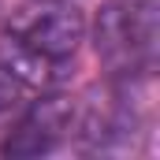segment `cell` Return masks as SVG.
I'll return each instance as SVG.
<instances>
[{
	"mask_svg": "<svg viewBox=\"0 0 160 160\" xmlns=\"http://www.w3.org/2000/svg\"><path fill=\"white\" fill-rule=\"evenodd\" d=\"M86 41V19L75 4L41 0L38 11H26L4 41L0 60L15 71L22 86H45L60 75L67 60H75L78 45Z\"/></svg>",
	"mask_w": 160,
	"mask_h": 160,
	"instance_id": "1",
	"label": "cell"
},
{
	"mask_svg": "<svg viewBox=\"0 0 160 160\" xmlns=\"http://www.w3.org/2000/svg\"><path fill=\"white\" fill-rule=\"evenodd\" d=\"M93 45L101 63L116 78H145L160 52V11L157 0H112L101 8Z\"/></svg>",
	"mask_w": 160,
	"mask_h": 160,
	"instance_id": "2",
	"label": "cell"
},
{
	"mask_svg": "<svg viewBox=\"0 0 160 160\" xmlns=\"http://www.w3.org/2000/svg\"><path fill=\"white\" fill-rule=\"evenodd\" d=\"M78 127V108L71 97H41L26 108L4 142V157H45L56 153Z\"/></svg>",
	"mask_w": 160,
	"mask_h": 160,
	"instance_id": "3",
	"label": "cell"
},
{
	"mask_svg": "<svg viewBox=\"0 0 160 160\" xmlns=\"http://www.w3.org/2000/svg\"><path fill=\"white\" fill-rule=\"evenodd\" d=\"M22 89H26V86L15 78V71L0 60V119H4V116H8L19 101H22Z\"/></svg>",
	"mask_w": 160,
	"mask_h": 160,
	"instance_id": "4",
	"label": "cell"
}]
</instances>
